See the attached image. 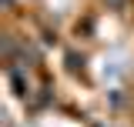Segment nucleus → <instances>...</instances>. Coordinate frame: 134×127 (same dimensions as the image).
Masks as SVG:
<instances>
[{"mask_svg":"<svg viewBox=\"0 0 134 127\" xmlns=\"http://www.w3.org/2000/svg\"><path fill=\"white\" fill-rule=\"evenodd\" d=\"M107 7H114V10H124V0H107Z\"/></svg>","mask_w":134,"mask_h":127,"instance_id":"f257e3e1","label":"nucleus"}]
</instances>
